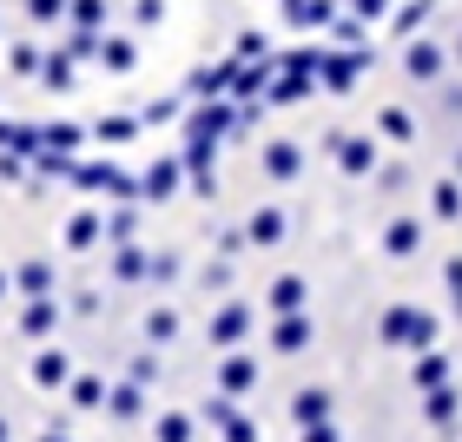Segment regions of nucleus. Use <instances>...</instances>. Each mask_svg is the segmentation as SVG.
Wrapping results in <instances>:
<instances>
[{"label": "nucleus", "mask_w": 462, "mask_h": 442, "mask_svg": "<svg viewBox=\"0 0 462 442\" xmlns=\"http://www.w3.org/2000/svg\"><path fill=\"white\" fill-rule=\"evenodd\" d=\"M376 336H383L390 350H436V318L423 304H390L383 324H376Z\"/></svg>", "instance_id": "obj_1"}, {"label": "nucleus", "mask_w": 462, "mask_h": 442, "mask_svg": "<svg viewBox=\"0 0 462 442\" xmlns=\"http://www.w3.org/2000/svg\"><path fill=\"white\" fill-rule=\"evenodd\" d=\"M73 185H87V192H113V198H125V205H139L145 192H139V179L133 172H119L113 159H79L73 165Z\"/></svg>", "instance_id": "obj_2"}, {"label": "nucleus", "mask_w": 462, "mask_h": 442, "mask_svg": "<svg viewBox=\"0 0 462 442\" xmlns=\"http://www.w3.org/2000/svg\"><path fill=\"white\" fill-rule=\"evenodd\" d=\"M245 125V106H231V99H199L192 113H185V139H225Z\"/></svg>", "instance_id": "obj_3"}, {"label": "nucleus", "mask_w": 462, "mask_h": 442, "mask_svg": "<svg viewBox=\"0 0 462 442\" xmlns=\"http://www.w3.org/2000/svg\"><path fill=\"white\" fill-rule=\"evenodd\" d=\"M376 60V47H350V53H324V67H318V87H330V93H350L356 87V73H364Z\"/></svg>", "instance_id": "obj_4"}, {"label": "nucleus", "mask_w": 462, "mask_h": 442, "mask_svg": "<svg viewBox=\"0 0 462 442\" xmlns=\"http://www.w3.org/2000/svg\"><path fill=\"white\" fill-rule=\"evenodd\" d=\"M185 179H192V172H185V159H179V152H165V159H152V172L139 179V192L152 198V205H165V198H172Z\"/></svg>", "instance_id": "obj_5"}, {"label": "nucleus", "mask_w": 462, "mask_h": 442, "mask_svg": "<svg viewBox=\"0 0 462 442\" xmlns=\"http://www.w3.org/2000/svg\"><path fill=\"white\" fill-rule=\"evenodd\" d=\"M330 152H337V165H344L350 179L376 172V139L370 133H337V139H330Z\"/></svg>", "instance_id": "obj_6"}, {"label": "nucleus", "mask_w": 462, "mask_h": 442, "mask_svg": "<svg viewBox=\"0 0 462 442\" xmlns=\"http://www.w3.org/2000/svg\"><path fill=\"white\" fill-rule=\"evenodd\" d=\"M443 67H449V53L436 47V40H423V33L403 40V73L410 79H443Z\"/></svg>", "instance_id": "obj_7"}, {"label": "nucleus", "mask_w": 462, "mask_h": 442, "mask_svg": "<svg viewBox=\"0 0 462 442\" xmlns=\"http://www.w3.org/2000/svg\"><path fill=\"white\" fill-rule=\"evenodd\" d=\"M245 330H251V304H238V298L218 304V318H212V344H218V350H238V344H245Z\"/></svg>", "instance_id": "obj_8"}, {"label": "nucleus", "mask_w": 462, "mask_h": 442, "mask_svg": "<svg viewBox=\"0 0 462 442\" xmlns=\"http://www.w3.org/2000/svg\"><path fill=\"white\" fill-rule=\"evenodd\" d=\"M310 336H318V324H310L304 310H291V318L271 324V350H278V356H298V350L310 344Z\"/></svg>", "instance_id": "obj_9"}, {"label": "nucleus", "mask_w": 462, "mask_h": 442, "mask_svg": "<svg viewBox=\"0 0 462 442\" xmlns=\"http://www.w3.org/2000/svg\"><path fill=\"white\" fill-rule=\"evenodd\" d=\"M310 93H318V79H310V73H271V87H264V106H298V99H310Z\"/></svg>", "instance_id": "obj_10"}, {"label": "nucleus", "mask_w": 462, "mask_h": 442, "mask_svg": "<svg viewBox=\"0 0 462 442\" xmlns=\"http://www.w3.org/2000/svg\"><path fill=\"white\" fill-rule=\"evenodd\" d=\"M291 423H298V429L330 423V390H324V383H318V390H298V396H291Z\"/></svg>", "instance_id": "obj_11"}, {"label": "nucleus", "mask_w": 462, "mask_h": 442, "mask_svg": "<svg viewBox=\"0 0 462 442\" xmlns=\"http://www.w3.org/2000/svg\"><path fill=\"white\" fill-rule=\"evenodd\" d=\"M218 383H225V396H245L251 383H258V356H245V350H231L225 364H218Z\"/></svg>", "instance_id": "obj_12"}, {"label": "nucleus", "mask_w": 462, "mask_h": 442, "mask_svg": "<svg viewBox=\"0 0 462 442\" xmlns=\"http://www.w3.org/2000/svg\"><path fill=\"white\" fill-rule=\"evenodd\" d=\"M258 159H264V179H278V185H284V179H298V165H304V152H298L291 139H271Z\"/></svg>", "instance_id": "obj_13"}, {"label": "nucleus", "mask_w": 462, "mask_h": 442, "mask_svg": "<svg viewBox=\"0 0 462 442\" xmlns=\"http://www.w3.org/2000/svg\"><path fill=\"white\" fill-rule=\"evenodd\" d=\"M416 244H423V218H390V231H383L390 258H416Z\"/></svg>", "instance_id": "obj_14"}, {"label": "nucleus", "mask_w": 462, "mask_h": 442, "mask_svg": "<svg viewBox=\"0 0 462 442\" xmlns=\"http://www.w3.org/2000/svg\"><path fill=\"white\" fill-rule=\"evenodd\" d=\"M40 145H47V133H40V125H7V119H0V152H14V159H33Z\"/></svg>", "instance_id": "obj_15"}, {"label": "nucleus", "mask_w": 462, "mask_h": 442, "mask_svg": "<svg viewBox=\"0 0 462 442\" xmlns=\"http://www.w3.org/2000/svg\"><path fill=\"white\" fill-rule=\"evenodd\" d=\"M410 383H416V390H443V383H449V356H443V350H416Z\"/></svg>", "instance_id": "obj_16"}, {"label": "nucleus", "mask_w": 462, "mask_h": 442, "mask_svg": "<svg viewBox=\"0 0 462 442\" xmlns=\"http://www.w3.org/2000/svg\"><path fill=\"white\" fill-rule=\"evenodd\" d=\"M113 278H119V284H139V278H152V251H139V244H119V251H113Z\"/></svg>", "instance_id": "obj_17"}, {"label": "nucleus", "mask_w": 462, "mask_h": 442, "mask_svg": "<svg viewBox=\"0 0 462 442\" xmlns=\"http://www.w3.org/2000/svg\"><path fill=\"white\" fill-rule=\"evenodd\" d=\"M33 383H40V390H60V383H73V364H67V350H40V356H33Z\"/></svg>", "instance_id": "obj_18"}, {"label": "nucleus", "mask_w": 462, "mask_h": 442, "mask_svg": "<svg viewBox=\"0 0 462 442\" xmlns=\"http://www.w3.org/2000/svg\"><path fill=\"white\" fill-rule=\"evenodd\" d=\"M430 212L443 218V225L462 218V179H436V185H430Z\"/></svg>", "instance_id": "obj_19"}, {"label": "nucleus", "mask_w": 462, "mask_h": 442, "mask_svg": "<svg viewBox=\"0 0 462 442\" xmlns=\"http://www.w3.org/2000/svg\"><path fill=\"white\" fill-rule=\"evenodd\" d=\"M99 238H106V218H99V212H73V225H67V251H93Z\"/></svg>", "instance_id": "obj_20"}, {"label": "nucleus", "mask_w": 462, "mask_h": 442, "mask_svg": "<svg viewBox=\"0 0 462 442\" xmlns=\"http://www.w3.org/2000/svg\"><path fill=\"white\" fill-rule=\"evenodd\" d=\"M53 324H60V304H53V298H27L20 330H27V336H53Z\"/></svg>", "instance_id": "obj_21"}, {"label": "nucleus", "mask_w": 462, "mask_h": 442, "mask_svg": "<svg viewBox=\"0 0 462 442\" xmlns=\"http://www.w3.org/2000/svg\"><path fill=\"white\" fill-rule=\"evenodd\" d=\"M245 238H251V244H278V238H284V212H278V205H258L251 225H245Z\"/></svg>", "instance_id": "obj_22"}, {"label": "nucleus", "mask_w": 462, "mask_h": 442, "mask_svg": "<svg viewBox=\"0 0 462 442\" xmlns=\"http://www.w3.org/2000/svg\"><path fill=\"white\" fill-rule=\"evenodd\" d=\"M304 298H310V290H304V278H278V284H271V318H291V310H304Z\"/></svg>", "instance_id": "obj_23"}, {"label": "nucleus", "mask_w": 462, "mask_h": 442, "mask_svg": "<svg viewBox=\"0 0 462 442\" xmlns=\"http://www.w3.org/2000/svg\"><path fill=\"white\" fill-rule=\"evenodd\" d=\"M423 416H430V429H456V390H423Z\"/></svg>", "instance_id": "obj_24"}, {"label": "nucleus", "mask_w": 462, "mask_h": 442, "mask_svg": "<svg viewBox=\"0 0 462 442\" xmlns=\"http://www.w3.org/2000/svg\"><path fill=\"white\" fill-rule=\"evenodd\" d=\"M430 7H436V0H403V7H396V14H390V27H396V33H403V40H416V33H423V27H430Z\"/></svg>", "instance_id": "obj_25"}, {"label": "nucleus", "mask_w": 462, "mask_h": 442, "mask_svg": "<svg viewBox=\"0 0 462 442\" xmlns=\"http://www.w3.org/2000/svg\"><path fill=\"white\" fill-rule=\"evenodd\" d=\"M20 290H27V298H47V290H53V264L47 258H27V264H20V278H14Z\"/></svg>", "instance_id": "obj_26"}, {"label": "nucleus", "mask_w": 462, "mask_h": 442, "mask_svg": "<svg viewBox=\"0 0 462 442\" xmlns=\"http://www.w3.org/2000/svg\"><path fill=\"white\" fill-rule=\"evenodd\" d=\"M99 60H106V73H133L139 67V47L125 33H106V53H99Z\"/></svg>", "instance_id": "obj_27"}, {"label": "nucleus", "mask_w": 462, "mask_h": 442, "mask_svg": "<svg viewBox=\"0 0 462 442\" xmlns=\"http://www.w3.org/2000/svg\"><path fill=\"white\" fill-rule=\"evenodd\" d=\"M145 383H119V390H106V410L119 416V423H133V416L145 410V396H139Z\"/></svg>", "instance_id": "obj_28"}, {"label": "nucleus", "mask_w": 462, "mask_h": 442, "mask_svg": "<svg viewBox=\"0 0 462 442\" xmlns=\"http://www.w3.org/2000/svg\"><path fill=\"white\" fill-rule=\"evenodd\" d=\"M73 165H79V159H73V152H53V145H40V152H33V172H40V179H73Z\"/></svg>", "instance_id": "obj_29"}, {"label": "nucleus", "mask_w": 462, "mask_h": 442, "mask_svg": "<svg viewBox=\"0 0 462 442\" xmlns=\"http://www.w3.org/2000/svg\"><path fill=\"white\" fill-rule=\"evenodd\" d=\"M278 67H284V73H310V79H318L324 47H291V53H278Z\"/></svg>", "instance_id": "obj_30"}, {"label": "nucleus", "mask_w": 462, "mask_h": 442, "mask_svg": "<svg viewBox=\"0 0 462 442\" xmlns=\"http://www.w3.org/2000/svg\"><path fill=\"white\" fill-rule=\"evenodd\" d=\"M145 336H152V344H172V336H179V310H145Z\"/></svg>", "instance_id": "obj_31"}, {"label": "nucleus", "mask_w": 462, "mask_h": 442, "mask_svg": "<svg viewBox=\"0 0 462 442\" xmlns=\"http://www.w3.org/2000/svg\"><path fill=\"white\" fill-rule=\"evenodd\" d=\"M231 60H245V67H251V60H271V40H264L258 27H245V33H238V47H231Z\"/></svg>", "instance_id": "obj_32"}, {"label": "nucleus", "mask_w": 462, "mask_h": 442, "mask_svg": "<svg viewBox=\"0 0 462 442\" xmlns=\"http://www.w3.org/2000/svg\"><path fill=\"white\" fill-rule=\"evenodd\" d=\"M376 125H383V133H390L396 145H410V139H416V119H410V113H396V106L376 113Z\"/></svg>", "instance_id": "obj_33"}, {"label": "nucleus", "mask_w": 462, "mask_h": 442, "mask_svg": "<svg viewBox=\"0 0 462 442\" xmlns=\"http://www.w3.org/2000/svg\"><path fill=\"white\" fill-rule=\"evenodd\" d=\"M40 79H47V87H73V53H67V47H60V53H47Z\"/></svg>", "instance_id": "obj_34"}, {"label": "nucleus", "mask_w": 462, "mask_h": 442, "mask_svg": "<svg viewBox=\"0 0 462 442\" xmlns=\"http://www.w3.org/2000/svg\"><path fill=\"white\" fill-rule=\"evenodd\" d=\"M93 133H99V139H106V145H125V139H133V133H139V113H133V119H125V113H119V119H99V125H93Z\"/></svg>", "instance_id": "obj_35"}, {"label": "nucleus", "mask_w": 462, "mask_h": 442, "mask_svg": "<svg viewBox=\"0 0 462 442\" xmlns=\"http://www.w3.org/2000/svg\"><path fill=\"white\" fill-rule=\"evenodd\" d=\"M172 119H185L179 99H152V106H139V125H172Z\"/></svg>", "instance_id": "obj_36"}, {"label": "nucleus", "mask_w": 462, "mask_h": 442, "mask_svg": "<svg viewBox=\"0 0 462 442\" xmlns=\"http://www.w3.org/2000/svg\"><path fill=\"white\" fill-rule=\"evenodd\" d=\"M73 403L79 410H99V403H106V383H99V376H73Z\"/></svg>", "instance_id": "obj_37"}, {"label": "nucleus", "mask_w": 462, "mask_h": 442, "mask_svg": "<svg viewBox=\"0 0 462 442\" xmlns=\"http://www.w3.org/2000/svg\"><path fill=\"white\" fill-rule=\"evenodd\" d=\"M73 27H106V0H73Z\"/></svg>", "instance_id": "obj_38"}, {"label": "nucleus", "mask_w": 462, "mask_h": 442, "mask_svg": "<svg viewBox=\"0 0 462 442\" xmlns=\"http://www.w3.org/2000/svg\"><path fill=\"white\" fill-rule=\"evenodd\" d=\"M40 133H47V145H53V152H79V139H87L79 125H40Z\"/></svg>", "instance_id": "obj_39"}, {"label": "nucleus", "mask_w": 462, "mask_h": 442, "mask_svg": "<svg viewBox=\"0 0 462 442\" xmlns=\"http://www.w3.org/2000/svg\"><path fill=\"white\" fill-rule=\"evenodd\" d=\"M7 67H14V73H40V67H47V53H40V47H27V40H20V47L7 53Z\"/></svg>", "instance_id": "obj_40"}, {"label": "nucleus", "mask_w": 462, "mask_h": 442, "mask_svg": "<svg viewBox=\"0 0 462 442\" xmlns=\"http://www.w3.org/2000/svg\"><path fill=\"white\" fill-rule=\"evenodd\" d=\"M159 442H192V416H159Z\"/></svg>", "instance_id": "obj_41"}, {"label": "nucleus", "mask_w": 462, "mask_h": 442, "mask_svg": "<svg viewBox=\"0 0 462 442\" xmlns=\"http://www.w3.org/2000/svg\"><path fill=\"white\" fill-rule=\"evenodd\" d=\"M133 225H139V218H133V205H119V212L106 218V238H113V244H133Z\"/></svg>", "instance_id": "obj_42"}, {"label": "nucleus", "mask_w": 462, "mask_h": 442, "mask_svg": "<svg viewBox=\"0 0 462 442\" xmlns=\"http://www.w3.org/2000/svg\"><path fill=\"white\" fill-rule=\"evenodd\" d=\"M284 20L291 27H318V0H284Z\"/></svg>", "instance_id": "obj_43"}, {"label": "nucleus", "mask_w": 462, "mask_h": 442, "mask_svg": "<svg viewBox=\"0 0 462 442\" xmlns=\"http://www.w3.org/2000/svg\"><path fill=\"white\" fill-rule=\"evenodd\" d=\"M350 14L364 20V27H370V20H390L396 7H390V0H350Z\"/></svg>", "instance_id": "obj_44"}, {"label": "nucleus", "mask_w": 462, "mask_h": 442, "mask_svg": "<svg viewBox=\"0 0 462 442\" xmlns=\"http://www.w3.org/2000/svg\"><path fill=\"white\" fill-rule=\"evenodd\" d=\"M179 271H185V264H179V251H159V258H152V284H172Z\"/></svg>", "instance_id": "obj_45"}, {"label": "nucleus", "mask_w": 462, "mask_h": 442, "mask_svg": "<svg viewBox=\"0 0 462 442\" xmlns=\"http://www.w3.org/2000/svg\"><path fill=\"white\" fill-rule=\"evenodd\" d=\"M225 442H258V423H251V416H238V410H231V423H225Z\"/></svg>", "instance_id": "obj_46"}, {"label": "nucleus", "mask_w": 462, "mask_h": 442, "mask_svg": "<svg viewBox=\"0 0 462 442\" xmlns=\"http://www.w3.org/2000/svg\"><path fill=\"white\" fill-rule=\"evenodd\" d=\"M443 284H449V304H456V318H462V258L443 264Z\"/></svg>", "instance_id": "obj_47"}, {"label": "nucleus", "mask_w": 462, "mask_h": 442, "mask_svg": "<svg viewBox=\"0 0 462 442\" xmlns=\"http://www.w3.org/2000/svg\"><path fill=\"white\" fill-rule=\"evenodd\" d=\"M330 33H337V40H344V47H364V20H356V14H350V20L337 14V27H330Z\"/></svg>", "instance_id": "obj_48"}, {"label": "nucleus", "mask_w": 462, "mask_h": 442, "mask_svg": "<svg viewBox=\"0 0 462 442\" xmlns=\"http://www.w3.org/2000/svg\"><path fill=\"white\" fill-rule=\"evenodd\" d=\"M133 20H139V27H159V20H165V0H133Z\"/></svg>", "instance_id": "obj_49"}, {"label": "nucleus", "mask_w": 462, "mask_h": 442, "mask_svg": "<svg viewBox=\"0 0 462 442\" xmlns=\"http://www.w3.org/2000/svg\"><path fill=\"white\" fill-rule=\"evenodd\" d=\"M27 14L33 20H60V14H73V0H27Z\"/></svg>", "instance_id": "obj_50"}, {"label": "nucleus", "mask_w": 462, "mask_h": 442, "mask_svg": "<svg viewBox=\"0 0 462 442\" xmlns=\"http://www.w3.org/2000/svg\"><path fill=\"white\" fill-rule=\"evenodd\" d=\"M159 376V356H133V383H152Z\"/></svg>", "instance_id": "obj_51"}, {"label": "nucleus", "mask_w": 462, "mask_h": 442, "mask_svg": "<svg viewBox=\"0 0 462 442\" xmlns=\"http://www.w3.org/2000/svg\"><path fill=\"white\" fill-rule=\"evenodd\" d=\"M304 442H337V429H330V423H318V429H304Z\"/></svg>", "instance_id": "obj_52"}, {"label": "nucleus", "mask_w": 462, "mask_h": 442, "mask_svg": "<svg viewBox=\"0 0 462 442\" xmlns=\"http://www.w3.org/2000/svg\"><path fill=\"white\" fill-rule=\"evenodd\" d=\"M449 60H456V67H462V33H456V47H449Z\"/></svg>", "instance_id": "obj_53"}, {"label": "nucleus", "mask_w": 462, "mask_h": 442, "mask_svg": "<svg viewBox=\"0 0 462 442\" xmlns=\"http://www.w3.org/2000/svg\"><path fill=\"white\" fill-rule=\"evenodd\" d=\"M7 284H14V278H7V271H0V298H7Z\"/></svg>", "instance_id": "obj_54"}, {"label": "nucleus", "mask_w": 462, "mask_h": 442, "mask_svg": "<svg viewBox=\"0 0 462 442\" xmlns=\"http://www.w3.org/2000/svg\"><path fill=\"white\" fill-rule=\"evenodd\" d=\"M456 179H462V145H456Z\"/></svg>", "instance_id": "obj_55"}, {"label": "nucleus", "mask_w": 462, "mask_h": 442, "mask_svg": "<svg viewBox=\"0 0 462 442\" xmlns=\"http://www.w3.org/2000/svg\"><path fill=\"white\" fill-rule=\"evenodd\" d=\"M0 442H7V416H0Z\"/></svg>", "instance_id": "obj_56"}, {"label": "nucleus", "mask_w": 462, "mask_h": 442, "mask_svg": "<svg viewBox=\"0 0 462 442\" xmlns=\"http://www.w3.org/2000/svg\"><path fill=\"white\" fill-rule=\"evenodd\" d=\"M40 442H67V436H40Z\"/></svg>", "instance_id": "obj_57"}]
</instances>
